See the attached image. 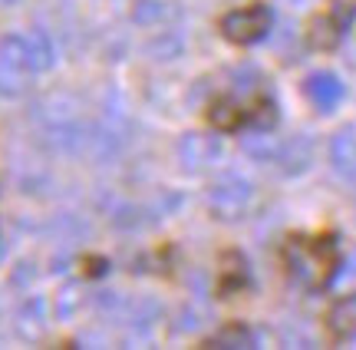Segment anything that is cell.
<instances>
[{
  "mask_svg": "<svg viewBox=\"0 0 356 350\" xmlns=\"http://www.w3.org/2000/svg\"><path fill=\"white\" fill-rule=\"evenodd\" d=\"M284 264L291 278L307 291H323L337 271V248L330 241L314 238H291L284 245Z\"/></svg>",
  "mask_w": 356,
  "mask_h": 350,
  "instance_id": "6da1fadb",
  "label": "cell"
},
{
  "mask_svg": "<svg viewBox=\"0 0 356 350\" xmlns=\"http://www.w3.org/2000/svg\"><path fill=\"white\" fill-rule=\"evenodd\" d=\"M37 70L30 63V50H26V37H7L0 43V93L17 96L30 86V77Z\"/></svg>",
  "mask_w": 356,
  "mask_h": 350,
  "instance_id": "7a4b0ae2",
  "label": "cell"
},
{
  "mask_svg": "<svg viewBox=\"0 0 356 350\" xmlns=\"http://www.w3.org/2000/svg\"><path fill=\"white\" fill-rule=\"evenodd\" d=\"M248 205H251V182L244 179L241 172L221 175L208 192V208L218 218H241Z\"/></svg>",
  "mask_w": 356,
  "mask_h": 350,
  "instance_id": "3957f363",
  "label": "cell"
},
{
  "mask_svg": "<svg viewBox=\"0 0 356 350\" xmlns=\"http://www.w3.org/2000/svg\"><path fill=\"white\" fill-rule=\"evenodd\" d=\"M270 30V10L267 7H248V10H234L221 20V33L231 43H254Z\"/></svg>",
  "mask_w": 356,
  "mask_h": 350,
  "instance_id": "277c9868",
  "label": "cell"
},
{
  "mask_svg": "<svg viewBox=\"0 0 356 350\" xmlns=\"http://www.w3.org/2000/svg\"><path fill=\"white\" fill-rule=\"evenodd\" d=\"M218 152H221L218 139L215 136H202V132H188V136H181V143H178V159H181L185 172L211 169L218 162Z\"/></svg>",
  "mask_w": 356,
  "mask_h": 350,
  "instance_id": "5b68a950",
  "label": "cell"
},
{
  "mask_svg": "<svg viewBox=\"0 0 356 350\" xmlns=\"http://www.w3.org/2000/svg\"><path fill=\"white\" fill-rule=\"evenodd\" d=\"M304 93L320 113H330L333 106L343 100V83L333 77V73H314V77L304 83Z\"/></svg>",
  "mask_w": 356,
  "mask_h": 350,
  "instance_id": "8992f818",
  "label": "cell"
},
{
  "mask_svg": "<svg viewBox=\"0 0 356 350\" xmlns=\"http://www.w3.org/2000/svg\"><path fill=\"white\" fill-rule=\"evenodd\" d=\"M330 166L343 179H356V126H343L330 143Z\"/></svg>",
  "mask_w": 356,
  "mask_h": 350,
  "instance_id": "52a82bcc",
  "label": "cell"
},
{
  "mask_svg": "<svg viewBox=\"0 0 356 350\" xmlns=\"http://www.w3.org/2000/svg\"><path fill=\"white\" fill-rule=\"evenodd\" d=\"M310 159H314V143L307 136H293L287 143H280V149H277V162L287 172L310 169Z\"/></svg>",
  "mask_w": 356,
  "mask_h": 350,
  "instance_id": "ba28073f",
  "label": "cell"
},
{
  "mask_svg": "<svg viewBox=\"0 0 356 350\" xmlns=\"http://www.w3.org/2000/svg\"><path fill=\"white\" fill-rule=\"evenodd\" d=\"M333 337H356V294H346L343 301H337L327 314Z\"/></svg>",
  "mask_w": 356,
  "mask_h": 350,
  "instance_id": "9c48e42d",
  "label": "cell"
},
{
  "mask_svg": "<svg viewBox=\"0 0 356 350\" xmlns=\"http://www.w3.org/2000/svg\"><path fill=\"white\" fill-rule=\"evenodd\" d=\"M43 327H47V308H43V301H26L20 314H17V331H20V337L33 340L43 334Z\"/></svg>",
  "mask_w": 356,
  "mask_h": 350,
  "instance_id": "30bf717a",
  "label": "cell"
},
{
  "mask_svg": "<svg viewBox=\"0 0 356 350\" xmlns=\"http://www.w3.org/2000/svg\"><path fill=\"white\" fill-rule=\"evenodd\" d=\"M340 26L333 24V17H317L314 24H310V30H307V37H310V43L317 47V50H333L337 43H340Z\"/></svg>",
  "mask_w": 356,
  "mask_h": 350,
  "instance_id": "8fae6325",
  "label": "cell"
},
{
  "mask_svg": "<svg viewBox=\"0 0 356 350\" xmlns=\"http://www.w3.org/2000/svg\"><path fill=\"white\" fill-rule=\"evenodd\" d=\"M241 145H244V152L254 156L257 162H274V159H277V149H280V143L270 139L267 129H257V136H248Z\"/></svg>",
  "mask_w": 356,
  "mask_h": 350,
  "instance_id": "7c38bea8",
  "label": "cell"
},
{
  "mask_svg": "<svg viewBox=\"0 0 356 350\" xmlns=\"http://www.w3.org/2000/svg\"><path fill=\"white\" fill-rule=\"evenodd\" d=\"M26 50H30V63H33V70H47V66H53V43L47 40V33H40V30H33L30 37H26Z\"/></svg>",
  "mask_w": 356,
  "mask_h": 350,
  "instance_id": "4fadbf2b",
  "label": "cell"
},
{
  "mask_svg": "<svg viewBox=\"0 0 356 350\" xmlns=\"http://www.w3.org/2000/svg\"><path fill=\"white\" fill-rule=\"evenodd\" d=\"M208 347L248 350V347H254V334H251L248 327H228V331H221V334H215V337L208 340Z\"/></svg>",
  "mask_w": 356,
  "mask_h": 350,
  "instance_id": "5bb4252c",
  "label": "cell"
},
{
  "mask_svg": "<svg viewBox=\"0 0 356 350\" xmlns=\"http://www.w3.org/2000/svg\"><path fill=\"white\" fill-rule=\"evenodd\" d=\"M155 317H159V304L155 301H139V304L129 308V321H132L136 331H149L155 324Z\"/></svg>",
  "mask_w": 356,
  "mask_h": 350,
  "instance_id": "9a60e30c",
  "label": "cell"
},
{
  "mask_svg": "<svg viewBox=\"0 0 356 350\" xmlns=\"http://www.w3.org/2000/svg\"><path fill=\"white\" fill-rule=\"evenodd\" d=\"M211 122H215L218 129H234L238 122H241V109L228 100H221V103L211 106Z\"/></svg>",
  "mask_w": 356,
  "mask_h": 350,
  "instance_id": "2e32d148",
  "label": "cell"
},
{
  "mask_svg": "<svg viewBox=\"0 0 356 350\" xmlns=\"http://www.w3.org/2000/svg\"><path fill=\"white\" fill-rule=\"evenodd\" d=\"M330 17L340 30H346L356 20V0H330Z\"/></svg>",
  "mask_w": 356,
  "mask_h": 350,
  "instance_id": "e0dca14e",
  "label": "cell"
},
{
  "mask_svg": "<svg viewBox=\"0 0 356 350\" xmlns=\"http://www.w3.org/2000/svg\"><path fill=\"white\" fill-rule=\"evenodd\" d=\"M231 79H234V90L238 93H254L257 86H261V70H254V66H241V70L231 73Z\"/></svg>",
  "mask_w": 356,
  "mask_h": 350,
  "instance_id": "ac0fdd59",
  "label": "cell"
},
{
  "mask_svg": "<svg viewBox=\"0 0 356 350\" xmlns=\"http://www.w3.org/2000/svg\"><path fill=\"white\" fill-rule=\"evenodd\" d=\"M251 122H254V129H274V122H277V106L274 103H261L254 109V116H251Z\"/></svg>",
  "mask_w": 356,
  "mask_h": 350,
  "instance_id": "d6986e66",
  "label": "cell"
},
{
  "mask_svg": "<svg viewBox=\"0 0 356 350\" xmlns=\"http://www.w3.org/2000/svg\"><path fill=\"white\" fill-rule=\"evenodd\" d=\"M76 308H79V287H66L60 294V317H70Z\"/></svg>",
  "mask_w": 356,
  "mask_h": 350,
  "instance_id": "ffe728a7",
  "label": "cell"
},
{
  "mask_svg": "<svg viewBox=\"0 0 356 350\" xmlns=\"http://www.w3.org/2000/svg\"><path fill=\"white\" fill-rule=\"evenodd\" d=\"M287 3H293V7H300V3H307V0H287Z\"/></svg>",
  "mask_w": 356,
  "mask_h": 350,
  "instance_id": "44dd1931",
  "label": "cell"
}]
</instances>
